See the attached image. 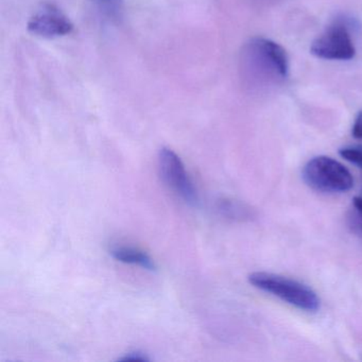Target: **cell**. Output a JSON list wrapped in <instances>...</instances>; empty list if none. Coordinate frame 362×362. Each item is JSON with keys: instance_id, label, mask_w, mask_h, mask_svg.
I'll return each mask as SVG.
<instances>
[{"instance_id": "obj_10", "label": "cell", "mask_w": 362, "mask_h": 362, "mask_svg": "<svg viewBox=\"0 0 362 362\" xmlns=\"http://www.w3.org/2000/svg\"><path fill=\"white\" fill-rule=\"evenodd\" d=\"M353 136L357 139H362V112L356 118L353 126Z\"/></svg>"}, {"instance_id": "obj_7", "label": "cell", "mask_w": 362, "mask_h": 362, "mask_svg": "<svg viewBox=\"0 0 362 362\" xmlns=\"http://www.w3.org/2000/svg\"><path fill=\"white\" fill-rule=\"evenodd\" d=\"M112 257L124 264H135L146 270H156V264L148 254L130 247H114L110 250Z\"/></svg>"}, {"instance_id": "obj_2", "label": "cell", "mask_w": 362, "mask_h": 362, "mask_svg": "<svg viewBox=\"0 0 362 362\" xmlns=\"http://www.w3.org/2000/svg\"><path fill=\"white\" fill-rule=\"evenodd\" d=\"M303 179L313 189L328 194L346 192L354 186L349 169L338 160L323 156L307 162L303 168Z\"/></svg>"}, {"instance_id": "obj_1", "label": "cell", "mask_w": 362, "mask_h": 362, "mask_svg": "<svg viewBox=\"0 0 362 362\" xmlns=\"http://www.w3.org/2000/svg\"><path fill=\"white\" fill-rule=\"evenodd\" d=\"M249 281L257 289L272 294L300 310L315 313L320 309L317 293L296 279L273 273L254 272L249 275Z\"/></svg>"}, {"instance_id": "obj_9", "label": "cell", "mask_w": 362, "mask_h": 362, "mask_svg": "<svg viewBox=\"0 0 362 362\" xmlns=\"http://www.w3.org/2000/svg\"><path fill=\"white\" fill-rule=\"evenodd\" d=\"M120 361H149V358L143 351H134L127 354L124 357L120 358Z\"/></svg>"}, {"instance_id": "obj_5", "label": "cell", "mask_w": 362, "mask_h": 362, "mask_svg": "<svg viewBox=\"0 0 362 362\" xmlns=\"http://www.w3.org/2000/svg\"><path fill=\"white\" fill-rule=\"evenodd\" d=\"M74 25L69 18L52 4H44L31 16L28 30L45 39L64 37L73 31Z\"/></svg>"}, {"instance_id": "obj_8", "label": "cell", "mask_w": 362, "mask_h": 362, "mask_svg": "<svg viewBox=\"0 0 362 362\" xmlns=\"http://www.w3.org/2000/svg\"><path fill=\"white\" fill-rule=\"evenodd\" d=\"M354 211L351 217L354 230L362 236V196L355 197L353 200Z\"/></svg>"}, {"instance_id": "obj_6", "label": "cell", "mask_w": 362, "mask_h": 362, "mask_svg": "<svg viewBox=\"0 0 362 362\" xmlns=\"http://www.w3.org/2000/svg\"><path fill=\"white\" fill-rule=\"evenodd\" d=\"M247 52H251V56L259 59L262 64L264 63L279 77H287L289 60L287 52L279 44L264 37H256L247 46Z\"/></svg>"}, {"instance_id": "obj_11", "label": "cell", "mask_w": 362, "mask_h": 362, "mask_svg": "<svg viewBox=\"0 0 362 362\" xmlns=\"http://www.w3.org/2000/svg\"><path fill=\"white\" fill-rule=\"evenodd\" d=\"M103 1H113V0H103Z\"/></svg>"}, {"instance_id": "obj_4", "label": "cell", "mask_w": 362, "mask_h": 362, "mask_svg": "<svg viewBox=\"0 0 362 362\" xmlns=\"http://www.w3.org/2000/svg\"><path fill=\"white\" fill-rule=\"evenodd\" d=\"M158 166L165 183L188 204H196V188L190 180L180 156L168 148H163L158 154Z\"/></svg>"}, {"instance_id": "obj_3", "label": "cell", "mask_w": 362, "mask_h": 362, "mask_svg": "<svg viewBox=\"0 0 362 362\" xmlns=\"http://www.w3.org/2000/svg\"><path fill=\"white\" fill-rule=\"evenodd\" d=\"M310 52L323 60L347 61L354 59L356 48L346 25L337 21L313 42Z\"/></svg>"}]
</instances>
